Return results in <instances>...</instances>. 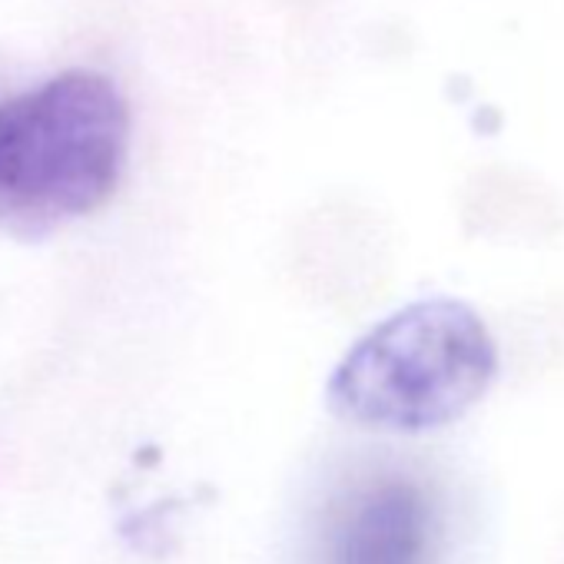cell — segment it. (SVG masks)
<instances>
[{
  "mask_svg": "<svg viewBox=\"0 0 564 564\" xmlns=\"http://www.w3.org/2000/svg\"><path fill=\"white\" fill-rule=\"evenodd\" d=\"M130 110L97 70H64L0 104V229L51 236L120 186Z\"/></svg>",
  "mask_w": 564,
  "mask_h": 564,
  "instance_id": "obj_1",
  "label": "cell"
},
{
  "mask_svg": "<svg viewBox=\"0 0 564 564\" xmlns=\"http://www.w3.org/2000/svg\"><path fill=\"white\" fill-rule=\"evenodd\" d=\"M498 372V346L458 300L412 303L369 329L333 369L329 409L372 432H432L462 419Z\"/></svg>",
  "mask_w": 564,
  "mask_h": 564,
  "instance_id": "obj_2",
  "label": "cell"
},
{
  "mask_svg": "<svg viewBox=\"0 0 564 564\" xmlns=\"http://www.w3.org/2000/svg\"><path fill=\"white\" fill-rule=\"evenodd\" d=\"M432 514L409 481H386L359 495L339 521L329 564H429Z\"/></svg>",
  "mask_w": 564,
  "mask_h": 564,
  "instance_id": "obj_3",
  "label": "cell"
}]
</instances>
